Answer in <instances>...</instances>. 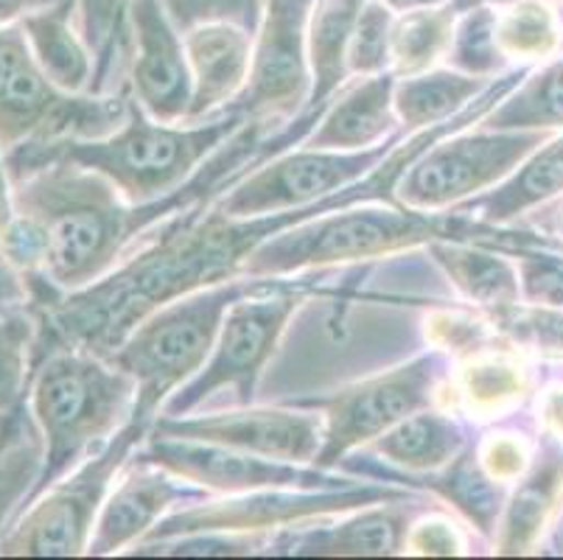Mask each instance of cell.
Returning a JSON list of instances; mask_svg holds the SVG:
<instances>
[{
	"label": "cell",
	"mask_w": 563,
	"mask_h": 560,
	"mask_svg": "<svg viewBox=\"0 0 563 560\" xmlns=\"http://www.w3.org/2000/svg\"><path fill=\"white\" fill-rule=\"evenodd\" d=\"M496 9L474 7L457 14L454 37L449 45L446 65L460 74L496 79L510 68V62L501 56L496 45Z\"/></svg>",
	"instance_id": "cell-34"
},
{
	"label": "cell",
	"mask_w": 563,
	"mask_h": 560,
	"mask_svg": "<svg viewBox=\"0 0 563 560\" xmlns=\"http://www.w3.org/2000/svg\"><path fill=\"white\" fill-rule=\"evenodd\" d=\"M303 300V286H295V281H286V277L239 297L224 315L208 362L191 382L183 384L163 404L161 415H172V418L191 415L219 389H233L235 404L250 407L261 373L278 351L280 337L289 328L291 317L298 315Z\"/></svg>",
	"instance_id": "cell-9"
},
{
	"label": "cell",
	"mask_w": 563,
	"mask_h": 560,
	"mask_svg": "<svg viewBox=\"0 0 563 560\" xmlns=\"http://www.w3.org/2000/svg\"><path fill=\"white\" fill-rule=\"evenodd\" d=\"M398 499H418V491L396 485V482L373 480L347 487H320V491L275 487V491L235 493L224 499H202L188 507H177L141 543L197 536V532H266V536H275V532L314 521V518Z\"/></svg>",
	"instance_id": "cell-10"
},
{
	"label": "cell",
	"mask_w": 563,
	"mask_h": 560,
	"mask_svg": "<svg viewBox=\"0 0 563 560\" xmlns=\"http://www.w3.org/2000/svg\"><path fill=\"white\" fill-rule=\"evenodd\" d=\"M446 389L449 404L465 420L485 424V420L505 418L530 395V367L525 351L499 339L494 345L454 362Z\"/></svg>",
	"instance_id": "cell-22"
},
{
	"label": "cell",
	"mask_w": 563,
	"mask_h": 560,
	"mask_svg": "<svg viewBox=\"0 0 563 560\" xmlns=\"http://www.w3.org/2000/svg\"><path fill=\"white\" fill-rule=\"evenodd\" d=\"M137 454L161 465V469L172 471L188 485H197L208 493H217V496L275 491V487L320 491V487L360 485V476L340 474V471L317 469V465H303V462L273 460V457L250 454V451L230 449V446L163 438V435H152V431L137 449Z\"/></svg>",
	"instance_id": "cell-14"
},
{
	"label": "cell",
	"mask_w": 563,
	"mask_h": 560,
	"mask_svg": "<svg viewBox=\"0 0 563 560\" xmlns=\"http://www.w3.org/2000/svg\"><path fill=\"white\" fill-rule=\"evenodd\" d=\"M494 79H479V76L460 74L454 68H432L415 76L396 79V101L398 121H401L404 135L421 132L443 123L449 118L460 116L471 101L483 96Z\"/></svg>",
	"instance_id": "cell-29"
},
{
	"label": "cell",
	"mask_w": 563,
	"mask_h": 560,
	"mask_svg": "<svg viewBox=\"0 0 563 560\" xmlns=\"http://www.w3.org/2000/svg\"><path fill=\"white\" fill-rule=\"evenodd\" d=\"M79 7V29L96 54V85L93 92L101 90L107 70L112 65V51L121 37V23L126 20V0H76Z\"/></svg>",
	"instance_id": "cell-39"
},
{
	"label": "cell",
	"mask_w": 563,
	"mask_h": 560,
	"mask_svg": "<svg viewBox=\"0 0 563 560\" xmlns=\"http://www.w3.org/2000/svg\"><path fill=\"white\" fill-rule=\"evenodd\" d=\"M452 367V359L432 348L398 367L347 384L331 395L295 400L322 415V449L314 460L317 469L336 471L353 451L367 449L409 415L443 407Z\"/></svg>",
	"instance_id": "cell-8"
},
{
	"label": "cell",
	"mask_w": 563,
	"mask_h": 560,
	"mask_svg": "<svg viewBox=\"0 0 563 560\" xmlns=\"http://www.w3.org/2000/svg\"><path fill=\"white\" fill-rule=\"evenodd\" d=\"M300 143V132L247 121L180 191L132 205L101 174L68 161H48L12 183V219L0 228L9 261L23 275L45 277L59 292H76L110 275L130 259L137 239L183 210L222 197L266 157Z\"/></svg>",
	"instance_id": "cell-1"
},
{
	"label": "cell",
	"mask_w": 563,
	"mask_h": 560,
	"mask_svg": "<svg viewBox=\"0 0 563 560\" xmlns=\"http://www.w3.org/2000/svg\"><path fill=\"white\" fill-rule=\"evenodd\" d=\"M79 7L76 0H51L20 20L25 40L32 45L34 59L56 87L68 92H93L96 54L76 29Z\"/></svg>",
	"instance_id": "cell-24"
},
{
	"label": "cell",
	"mask_w": 563,
	"mask_h": 560,
	"mask_svg": "<svg viewBox=\"0 0 563 560\" xmlns=\"http://www.w3.org/2000/svg\"><path fill=\"white\" fill-rule=\"evenodd\" d=\"M488 130L563 132V56L541 62L479 121Z\"/></svg>",
	"instance_id": "cell-30"
},
{
	"label": "cell",
	"mask_w": 563,
	"mask_h": 560,
	"mask_svg": "<svg viewBox=\"0 0 563 560\" xmlns=\"http://www.w3.org/2000/svg\"><path fill=\"white\" fill-rule=\"evenodd\" d=\"M427 342L434 351H443L452 362L471 356V353L483 351V348L494 345L501 337L496 331L494 320L474 311H463V308H434L427 317Z\"/></svg>",
	"instance_id": "cell-35"
},
{
	"label": "cell",
	"mask_w": 563,
	"mask_h": 560,
	"mask_svg": "<svg viewBox=\"0 0 563 560\" xmlns=\"http://www.w3.org/2000/svg\"><path fill=\"white\" fill-rule=\"evenodd\" d=\"M434 264L465 303L490 317L521 303L519 264L505 250L471 241H432L427 246Z\"/></svg>",
	"instance_id": "cell-26"
},
{
	"label": "cell",
	"mask_w": 563,
	"mask_h": 560,
	"mask_svg": "<svg viewBox=\"0 0 563 560\" xmlns=\"http://www.w3.org/2000/svg\"><path fill=\"white\" fill-rule=\"evenodd\" d=\"M126 20L132 29L130 96L155 121H186L194 79L183 31L161 0H126Z\"/></svg>",
	"instance_id": "cell-16"
},
{
	"label": "cell",
	"mask_w": 563,
	"mask_h": 560,
	"mask_svg": "<svg viewBox=\"0 0 563 560\" xmlns=\"http://www.w3.org/2000/svg\"><path fill=\"white\" fill-rule=\"evenodd\" d=\"M490 320H494L496 331L521 351L563 356V315H558V311L516 303V306L505 308Z\"/></svg>",
	"instance_id": "cell-37"
},
{
	"label": "cell",
	"mask_w": 563,
	"mask_h": 560,
	"mask_svg": "<svg viewBox=\"0 0 563 560\" xmlns=\"http://www.w3.org/2000/svg\"><path fill=\"white\" fill-rule=\"evenodd\" d=\"M457 9L434 7L396 14L390 34V70L401 76L423 74L446 62L449 45L457 25Z\"/></svg>",
	"instance_id": "cell-31"
},
{
	"label": "cell",
	"mask_w": 563,
	"mask_h": 560,
	"mask_svg": "<svg viewBox=\"0 0 563 560\" xmlns=\"http://www.w3.org/2000/svg\"><path fill=\"white\" fill-rule=\"evenodd\" d=\"M494 3H505V0H454L452 7L457 12H465V9H474V7H494Z\"/></svg>",
	"instance_id": "cell-47"
},
{
	"label": "cell",
	"mask_w": 563,
	"mask_h": 560,
	"mask_svg": "<svg viewBox=\"0 0 563 560\" xmlns=\"http://www.w3.org/2000/svg\"><path fill=\"white\" fill-rule=\"evenodd\" d=\"M202 499H208V491L188 485L186 480L135 451V457L118 474L112 491L107 493L87 554L104 558V554L135 549L168 513Z\"/></svg>",
	"instance_id": "cell-17"
},
{
	"label": "cell",
	"mask_w": 563,
	"mask_h": 560,
	"mask_svg": "<svg viewBox=\"0 0 563 560\" xmlns=\"http://www.w3.org/2000/svg\"><path fill=\"white\" fill-rule=\"evenodd\" d=\"M384 7L393 9L396 14L415 12V9H434V7H449L454 0H382Z\"/></svg>",
	"instance_id": "cell-46"
},
{
	"label": "cell",
	"mask_w": 563,
	"mask_h": 560,
	"mask_svg": "<svg viewBox=\"0 0 563 560\" xmlns=\"http://www.w3.org/2000/svg\"><path fill=\"white\" fill-rule=\"evenodd\" d=\"M468 532L446 510H432L412 518L404 536L401 554L412 558H457L468 554Z\"/></svg>",
	"instance_id": "cell-40"
},
{
	"label": "cell",
	"mask_w": 563,
	"mask_h": 560,
	"mask_svg": "<svg viewBox=\"0 0 563 560\" xmlns=\"http://www.w3.org/2000/svg\"><path fill=\"white\" fill-rule=\"evenodd\" d=\"M558 233H561V239H563V208L558 210Z\"/></svg>",
	"instance_id": "cell-49"
},
{
	"label": "cell",
	"mask_w": 563,
	"mask_h": 560,
	"mask_svg": "<svg viewBox=\"0 0 563 560\" xmlns=\"http://www.w3.org/2000/svg\"><path fill=\"white\" fill-rule=\"evenodd\" d=\"M18 303H29L25 277L9 261L7 250H3V241H0V306H18Z\"/></svg>",
	"instance_id": "cell-44"
},
{
	"label": "cell",
	"mask_w": 563,
	"mask_h": 560,
	"mask_svg": "<svg viewBox=\"0 0 563 560\" xmlns=\"http://www.w3.org/2000/svg\"><path fill=\"white\" fill-rule=\"evenodd\" d=\"M378 482H396V485L412 487V482H423L418 491L434 493L438 499L446 502L465 524H471L483 538H494L496 524H499L501 510L508 505L510 487L496 482L479 462L474 443L454 457L446 469L434 474L421 476H401V474H382Z\"/></svg>",
	"instance_id": "cell-27"
},
{
	"label": "cell",
	"mask_w": 563,
	"mask_h": 560,
	"mask_svg": "<svg viewBox=\"0 0 563 560\" xmlns=\"http://www.w3.org/2000/svg\"><path fill=\"white\" fill-rule=\"evenodd\" d=\"M539 426L547 435H555L563 440V384H550L539 395Z\"/></svg>",
	"instance_id": "cell-43"
},
{
	"label": "cell",
	"mask_w": 563,
	"mask_h": 560,
	"mask_svg": "<svg viewBox=\"0 0 563 560\" xmlns=\"http://www.w3.org/2000/svg\"><path fill=\"white\" fill-rule=\"evenodd\" d=\"M194 92L186 121H205L228 110L244 90L253 56V34L228 20L199 23L183 34Z\"/></svg>",
	"instance_id": "cell-20"
},
{
	"label": "cell",
	"mask_w": 563,
	"mask_h": 560,
	"mask_svg": "<svg viewBox=\"0 0 563 560\" xmlns=\"http://www.w3.org/2000/svg\"><path fill=\"white\" fill-rule=\"evenodd\" d=\"M150 420L132 418L101 449L54 482L25 507L3 536L0 554L7 558H76L87 554L96 518L118 474L150 438Z\"/></svg>",
	"instance_id": "cell-7"
},
{
	"label": "cell",
	"mask_w": 563,
	"mask_h": 560,
	"mask_svg": "<svg viewBox=\"0 0 563 560\" xmlns=\"http://www.w3.org/2000/svg\"><path fill=\"white\" fill-rule=\"evenodd\" d=\"M367 0H314L309 14L311 99L306 112L322 110L351 79L347 48Z\"/></svg>",
	"instance_id": "cell-28"
},
{
	"label": "cell",
	"mask_w": 563,
	"mask_h": 560,
	"mask_svg": "<svg viewBox=\"0 0 563 560\" xmlns=\"http://www.w3.org/2000/svg\"><path fill=\"white\" fill-rule=\"evenodd\" d=\"M432 241H471L499 250H552L541 235L525 230L485 224L457 210L404 208L401 202H360L331 210L303 224L286 228L275 239L261 244L244 264L242 275L253 277H291L303 272L331 270V266L360 264L429 246Z\"/></svg>",
	"instance_id": "cell-2"
},
{
	"label": "cell",
	"mask_w": 563,
	"mask_h": 560,
	"mask_svg": "<svg viewBox=\"0 0 563 560\" xmlns=\"http://www.w3.org/2000/svg\"><path fill=\"white\" fill-rule=\"evenodd\" d=\"M51 0H0V25H14Z\"/></svg>",
	"instance_id": "cell-45"
},
{
	"label": "cell",
	"mask_w": 563,
	"mask_h": 560,
	"mask_svg": "<svg viewBox=\"0 0 563 560\" xmlns=\"http://www.w3.org/2000/svg\"><path fill=\"white\" fill-rule=\"evenodd\" d=\"M247 121L242 112H219L205 121H155L130 96V116L110 135L12 149L3 154V168L14 183L43 163L68 161L110 179L132 205H150L180 191Z\"/></svg>",
	"instance_id": "cell-3"
},
{
	"label": "cell",
	"mask_w": 563,
	"mask_h": 560,
	"mask_svg": "<svg viewBox=\"0 0 563 560\" xmlns=\"http://www.w3.org/2000/svg\"><path fill=\"white\" fill-rule=\"evenodd\" d=\"M275 281L280 277H230L222 284L174 297L143 317L110 356V362L130 373L137 387L132 418L155 424L163 404L208 362L228 308L239 297Z\"/></svg>",
	"instance_id": "cell-5"
},
{
	"label": "cell",
	"mask_w": 563,
	"mask_h": 560,
	"mask_svg": "<svg viewBox=\"0 0 563 560\" xmlns=\"http://www.w3.org/2000/svg\"><path fill=\"white\" fill-rule=\"evenodd\" d=\"M552 135L547 130H488L479 123L454 132L401 174L396 202L427 213L471 202L505 183Z\"/></svg>",
	"instance_id": "cell-11"
},
{
	"label": "cell",
	"mask_w": 563,
	"mask_h": 560,
	"mask_svg": "<svg viewBox=\"0 0 563 560\" xmlns=\"http://www.w3.org/2000/svg\"><path fill=\"white\" fill-rule=\"evenodd\" d=\"M396 12L382 0H367L347 48V74L376 76L390 70V34Z\"/></svg>",
	"instance_id": "cell-36"
},
{
	"label": "cell",
	"mask_w": 563,
	"mask_h": 560,
	"mask_svg": "<svg viewBox=\"0 0 563 560\" xmlns=\"http://www.w3.org/2000/svg\"><path fill=\"white\" fill-rule=\"evenodd\" d=\"M12 418H14V413L12 415H0V446H3V440H7L9 426H12Z\"/></svg>",
	"instance_id": "cell-48"
},
{
	"label": "cell",
	"mask_w": 563,
	"mask_h": 560,
	"mask_svg": "<svg viewBox=\"0 0 563 560\" xmlns=\"http://www.w3.org/2000/svg\"><path fill=\"white\" fill-rule=\"evenodd\" d=\"M135 395L130 373L79 348H56L34 364L25 404L43 440V465L20 513L132 420Z\"/></svg>",
	"instance_id": "cell-4"
},
{
	"label": "cell",
	"mask_w": 563,
	"mask_h": 560,
	"mask_svg": "<svg viewBox=\"0 0 563 560\" xmlns=\"http://www.w3.org/2000/svg\"><path fill=\"white\" fill-rule=\"evenodd\" d=\"M516 259L521 303L563 315V259L552 250H521Z\"/></svg>",
	"instance_id": "cell-41"
},
{
	"label": "cell",
	"mask_w": 563,
	"mask_h": 560,
	"mask_svg": "<svg viewBox=\"0 0 563 560\" xmlns=\"http://www.w3.org/2000/svg\"><path fill=\"white\" fill-rule=\"evenodd\" d=\"M563 194V132H555L547 143L510 174L505 183L485 191L483 197L457 205V213L479 219L485 224L510 228L519 216L544 208Z\"/></svg>",
	"instance_id": "cell-25"
},
{
	"label": "cell",
	"mask_w": 563,
	"mask_h": 560,
	"mask_svg": "<svg viewBox=\"0 0 563 560\" xmlns=\"http://www.w3.org/2000/svg\"><path fill=\"white\" fill-rule=\"evenodd\" d=\"M539 438H532L530 431L496 426V429L485 431L483 438L474 443V449H477L483 469L488 471L496 482L514 487L516 482L527 474V469H530L536 449H539Z\"/></svg>",
	"instance_id": "cell-38"
},
{
	"label": "cell",
	"mask_w": 563,
	"mask_h": 560,
	"mask_svg": "<svg viewBox=\"0 0 563 560\" xmlns=\"http://www.w3.org/2000/svg\"><path fill=\"white\" fill-rule=\"evenodd\" d=\"M396 79L398 76L393 70L347 79L334 99L322 107L303 146L360 152L390 141L393 135H401V121L393 101Z\"/></svg>",
	"instance_id": "cell-19"
},
{
	"label": "cell",
	"mask_w": 563,
	"mask_h": 560,
	"mask_svg": "<svg viewBox=\"0 0 563 560\" xmlns=\"http://www.w3.org/2000/svg\"><path fill=\"white\" fill-rule=\"evenodd\" d=\"M314 0H266L244 90L224 112L278 123L303 116L311 99L309 14Z\"/></svg>",
	"instance_id": "cell-13"
},
{
	"label": "cell",
	"mask_w": 563,
	"mask_h": 560,
	"mask_svg": "<svg viewBox=\"0 0 563 560\" xmlns=\"http://www.w3.org/2000/svg\"><path fill=\"white\" fill-rule=\"evenodd\" d=\"M468 446L471 435L463 415L449 413L446 407H429L384 431L382 438L367 446V451L384 462V469H396L401 476H421L446 469ZM384 471H373L371 476L378 480Z\"/></svg>",
	"instance_id": "cell-23"
},
{
	"label": "cell",
	"mask_w": 563,
	"mask_h": 560,
	"mask_svg": "<svg viewBox=\"0 0 563 560\" xmlns=\"http://www.w3.org/2000/svg\"><path fill=\"white\" fill-rule=\"evenodd\" d=\"M496 45L514 68L552 59L563 48V29L547 0H514L496 12Z\"/></svg>",
	"instance_id": "cell-32"
},
{
	"label": "cell",
	"mask_w": 563,
	"mask_h": 560,
	"mask_svg": "<svg viewBox=\"0 0 563 560\" xmlns=\"http://www.w3.org/2000/svg\"><path fill=\"white\" fill-rule=\"evenodd\" d=\"M152 435L230 446L273 460L314 465L322 449V415L303 404L286 407H239L211 415H157Z\"/></svg>",
	"instance_id": "cell-15"
},
{
	"label": "cell",
	"mask_w": 563,
	"mask_h": 560,
	"mask_svg": "<svg viewBox=\"0 0 563 560\" xmlns=\"http://www.w3.org/2000/svg\"><path fill=\"white\" fill-rule=\"evenodd\" d=\"M563 510V440L541 431L527 474L510 487L490 538L496 554H530Z\"/></svg>",
	"instance_id": "cell-21"
},
{
	"label": "cell",
	"mask_w": 563,
	"mask_h": 560,
	"mask_svg": "<svg viewBox=\"0 0 563 560\" xmlns=\"http://www.w3.org/2000/svg\"><path fill=\"white\" fill-rule=\"evenodd\" d=\"M412 521L407 499L314 518L275 532L266 554L286 558H390L401 554Z\"/></svg>",
	"instance_id": "cell-18"
},
{
	"label": "cell",
	"mask_w": 563,
	"mask_h": 560,
	"mask_svg": "<svg viewBox=\"0 0 563 560\" xmlns=\"http://www.w3.org/2000/svg\"><path fill=\"white\" fill-rule=\"evenodd\" d=\"M161 3L183 34L194 25L213 23V20H228L255 34L266 7V0H161Z\"/></svg>",
	"instance_id": "cell-42"
},
{
	"label": "cell",
	"mask_w": 563,
	"mask_h": 560,
	"mask_svg": "<svg viewBox=\"0 0 563 560\" xmlns=\"http://www.w3.org/2000/svg\"><path fill=\"white\" fill-rule=\"evenodd\" d=\"M37 353V317L29 303L0 306V415L18 413Z\"/></svg>",
	"instance_id": "cell-33"
},
{
	"label": "cell",
	"mask_w": 563,
	"mask_h": 560,
	"mask_svg": "<svg viewBox=\"0 0 563 560\" xmlns=\"http://www.w3.org/2000/svg\"><path fill=\"white\" fill-rule=\"evenodd\" d=\"M401 138L404 132L360 152L309 149L303 143L284 149L230 185L222 197L213 199V205L228 216H264L309 208L362 183L373 168L387 161V154Z\"/></svg>",
	"instance_id": "cell-12"
},
{
	"label": "cell",
	"mask_w": 563,
	"mask_h": 560,
	"mask_svg": "<svg viewBox=\"0 0 563 560\" xmlns=\"http://www.w3.org/2000/svg\"><path fill=\"white\" fill-rule=\"evenodd\" d=\"M126 116L130 90H63L40 68L20 23L0 25V161L20 146L104 138Z\"/></svg>",
	"instance_id": "cell-6"
}]
</instances>
